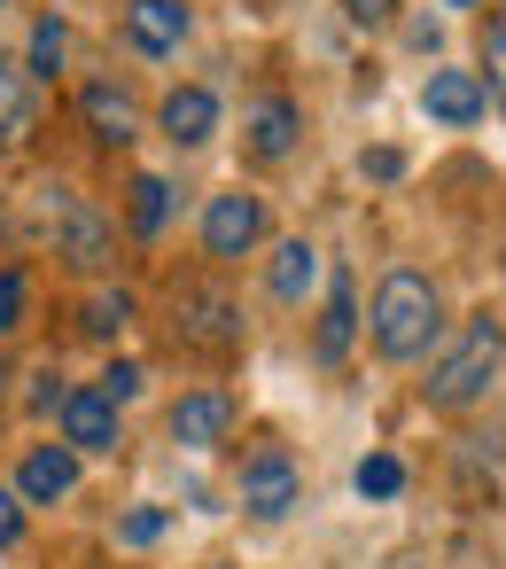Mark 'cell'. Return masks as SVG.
Segmentation results:
<instances>
[{
	"instance_id": "cell-23",
	"label": "cell",
	"mask_w": 506,
	"mask_h": 569,
	"mask_svg": "<svg viewBox=\"0 0 506 569\" xmlns=\"http://www.w3.org/2000/svg\"><path fill=\"white\" fill-rule=\"evenodd\" d=\"M118 538H125V546H156V538H164V507H133V515L118 522Z\"/></svg>"
},
{
	"instance_id": "cell-27",
	"label": "cell",
	"mask_w": 506,
	"mask_h": 569,
	"mask_svg": "<svg viewBox=\"0 0 506 569\" xmlns=\"http://www.w3.org/2000/svg\"><path fill=\"white\" fill-rule=\"evenodd\" d=\"M366 172H374V180H397V172H405V157H397V149H374V157H366Z\"/></svg>"
},
{
	"instance_id": "cell-5",
	"label": "cell",
	"mask_w": 506,
	"mask_h": 569,
	"mask_svg": "<svg viewBox=\"0 0 506 569\" xmlns=\"http://www.w3.org/2000/svg\"><path fill=\"white\" fill-rule=\"evenodd\" d=\"M226 429H234V398H226V390H188V398L172 406V437H180L188 452L226 445Z\"/></svg>"
},
{
	"instance_id": "cell-8",
	"label": "cell",
	"mask_w": 506,
	"mask_h": 569,
	"mask_svg": "<svg viewBox=\"0 0 506 569\" xmlns=\"http://www.w3.org/2000/svg\"><path fill=\"white\" fill-rule=\"evenodd\" d=\"M421 110H428L436 126H475V118H483V79H475V71H428Z\"/></svg>"
},
{
	"instance_id": "cell-6",
	"label": "cell",
	"mask_w": 506,
	"mask_h": 569,
	"mask_svg": "<svg viewBox=\"0 0 506 569\" xmlns=\"http://www.w3.org/2000/svg\"><path fill=\"white\" fill-rule=\"evenodd\" d=\"M242 507L265 515V522H281V515L296 507V468H289V452H257V460L242 468Z\"/></svg>"
},
{
	"instance_id": "cell-11",
	"label": "cell",
	"mask_w": 506,
	"mask_h": 569,
	"mask_svg": "<svg viewBox=\"0 0 506 569\" xmlns=\"http://www.w3.org/2000/svg\"><path fill=\"white\" fill-rule=\"evenodd\" d=\"M164 133H172L180 149L211 141V133H219V94H211V87H180V94L164 102Z\"/></svg>"
},
{
	"instance_id": "cell-9",
	"label": "cell",
	"mask_w": 506,
	"mask_h": 569,
	"mask_svg": "<svg viewBox=\"0 0 506 569\" xmlns=\"http://www.w3.org/2000/svg\"><path fill=\"white\" fill-rule=\"evenodd\" d=\"M125 40L141 56H172L188 40V9H180V0H133V9H125Z\"/></svg>"
},
{
	"instance_id": "cell-17",
	"label": "cell",
	"mask_w": 506,
	"mask_h": 569,
	"mask_svg": "<svg viewBox=\"0 0 506 569\" xmlns=\"http://www.w3.org/2000/svg\"><path fill=\"white\" fill-rule=\"evenodd\" d=\"M312 281H320V250H312V242H281V250H273V297H281V305H304Z\"/></svg>"
},
{
	"instance_id": "cell-20",
	"label": "cell",
	"mask_w": 506,
	"mask_h": 569,
	"mask_svg": "<svg viewBox=\"0 0 506 569\" xmlns=\"http://www.w3.org/2000/svg\"><path fill=\"white\" fill-rule=\"evenodd\" d=\"M125 320H133V297H125V289H102V297H87V320H79V328H87V336H118Z\"/></svg>"
},
{
	"instance_id": "cell-18",
	"label": "cell",
	"mask_w": 506,
	"mask_h": 569,
	"mask_svg": "<svg viewBox=\"0 0 506 569\" xmlns=\"http://www.w3.org/2000/svg\"><path fill=\"white\" fill-rule=\"evenodd\" d=\"M164 219H172V188L156 172H141L133 180V234H164Z\"/></svg>"
},
{
	"instance_id": "cell-30",
	"label": "cell",
	"mask_w": 506,
	"mask_h": 569,
	"mask_svg": "<svg viewBox=\"0 0 506 569\" xmlns=\"http://www.w3.org/2000/svg\"><path fill=\"white\" fill-rule=\"evenodd\" d=\"M0 9H9V0H0Z\"/></svg>"
},
{
	"instance_id": "cell-4",
	"label": "cell",
	"mask_w": 506,
	"mask_h": 569,
	"mask_svg": "<svg viewBox=\"0 0 506 569\" xmlns=\"http://www.w3.org/2000/svg\"><path fill=\"white\" fill-rule=\"evenodd\" d=\"M257 234H265V203L257 196H211V211H203V250L211 258H242Z\"/></svg>"
},
{
	"instance_id": "cell-21",
	"label": "cell",
	"mask_w": 506,
	"mask_h": 569,
	"mask_svg": "<svg viewBox=\"0 0 506 569\" xmlns=\"http://www.w3.org/2000/svg\"><path fill=\"white\" fill-rule=\"evenodd\" d=\"M55 71H63V24L40 17L32 24V79H55Z\"/></svg>"
},
{
	"instance_id": "cell-29",
	"label": "cell",
	"mask_w": 506,
	"mask_h": 569,
	"mask_svg": "<svg viewBox=\"0 0 506 569\" xmlns=\"http://www.w3.org/2000/svg\"><path fill=\"white\" fill-rule=\"evenodd\" d=\"M444 9H475V0H444Z\"/></svg>"
},
{
	"instance_id": "cell-25",
	"label": "cell",
	"mask_w": 506,
	"mask_h": 569,
	"mask_svg": "<svg viewBox=\"0 0 506 569\" xmlns=\"http://www.w3.org/2000/svg\"><path fill=\"white\" fill-rule=\"evenodd\" d=\"M94 390H102V398H110V406H125V398H133V390H141V367H133V359H118V367H110V375H102V382H94Z\"/></svg>"
},
{
	"instance_id": "cell-2",
	"label": "cell",
	"mask_w": 506,
	"mask_h": 569,
	"mask_svg": "<svg viewBox=\"0 0 506 569\" xmlns=\"http://www.w3.org/2000/svg\"><path fill=\"white\" fill-rule=\"evenodd\" d=\"M498 351H506V336H498V320L483 312V320H467V336L436 359V375H428V406H467V398H483V382L498 375Z\"/></svg>"
},
{
	"instance_id": "cell-10",
	"label": "cell",
	"mask_w": 506,
	"mask_h": 569,
	"mask_svg": "<svg viewBox=\"0 0 506 569\" xmlns=\"http://www.w3.org/2000/svg\"><path fill=\"white\" fill-rule=\"evenodd\" d=\"M242 141H250V157H289L296 149V110L281 102V94H265V102H250V118H242Z\"/></svg>"
},
{
	"instance_id": "cell-24",
	"label": "cell",
	"mask_w": 506,
	"mask_h": 569,
	"mask_svg": "<svg viewBox=\"0 0 506 569\" xmlns=\"http://www.w3.org/2000/svg\"><path fill=\"white\" fill-rule=\"evenodd\" d=\"M24 328V273H0V336Z\"/></svg>"
},
{
	"instance_id": "cell-16",
	"label": "cell",
	"mask_w": 506,
	"mask_h": 569,
	"mask_svg": "<svg viewBox=\"0 0 506 569\" xmlns=\"http://www.w3.org/2000/svg\"><path fill=\"white\" fill-rule=\"evenodd\" d=\"M351 336H358V297H351V273H335V289H327V312H320V359L335 367L343 351H351Z\"/></svg>"
},
{
	"instance_id": "cell-22",
	"label": "cell",
	"mask_w": 506,
	"mask_h": 569,
	"mask_svg": "<svg viewBox=\"0 0 506 569\" xmlns=\"http://www.w3.org/2000/svg\"><path fill=\"white\" fill-rule=\"evenodd\" d=\"M483 63H490V94L506 102V0H498V17H490V32H483Z\"/></svg>"
},
{
	"instance_id": "cell-14",
	"label": "cell",
	"mask_w": 506,
	"mask_h": 569,
	"mask_svg": "<svg viewBox=\"0 0 506 569\" xmlns=\"http://www.w3.org/2000/svg\"><path fill=\"white\" fill-rule=\"evenodd\" d=\"M71 483H79V452H71V445H40V452L24 460V499L55 507V499H63Z\"/></svg>"
},
{
	"instance_id": "cell-28",
	"label": "cell",
	"mask_w": 506,
	"mask_h": 569,
	"mask_svg": "<svg viewBox=\"0 0 506 569\" xmlns=\"http://www.w3.org/2000/svg\"><path fill=\"white\" fill-rule=\"evenodd\" d=\"M17 530H24V507H17V499H9V491H0V546H9V538H17Z\"/></svg>"
},
{
	"instance_id": "cell-7",
	"label": "cell",
	"mask_w": 506,
	"mask_h": 569,
	"mask_svg": "<svg viewBox=\"0 0 506 569\" xmlns=\"http://www.w3.org/2000/svg\"><path fill=\"white\" fill-rule=\"evenodd\" d=\"M63 437H71V452H118V406L102 390H71L63 398Z\"/></svg>"
},
{
	"instance_id": "cell-13",
	"label": "cell",
	"mask_w": 506,
	"mask_h": 569,
	"mask_svg": "<svg viewBox=\"0 0 506 569\" xmlns=\"http://www.w3.org/2000/svg\"><path fill=\"white\" fill-rule=\"evenodd\" d=\"M79 110H87V126H94V141H110V149H125L133 133H141V110L118 94V87H87L79 94Z\"/></svg>"
},
{
	"instance_id": "cell-1",
	"label": "cell",
	"mask_w": 506,
	"mask_h": 569,
	"mask_svg": "<svg viewBox=\"0 0 506 569\" xmlns=\"http://www.w3.org/2000/svg\"><path fill=\"white\" fill-rule=\"evenodd\" d=\"M428 336H436V289H428V273L397 266L374 297V351L382 359H421Z\"/></svg>"
},
{
	"instance_id": "cell-26",
	"label": "cell",
	"mask_w": 506,
	"mask_h": 569,
	"mask_svg": "<svg viewBox=\"0 0 506 569\" xmlns=\"http://www.w3.org/2000/svg\"><path fill=\"white\" fill-rule=\"evenodd\" d=\"M351 17H358V24H389V17H397V0H351Z\"/></svg>"
},
{
	"instance_id": "cell-19",
	"label": "cell",
	"mask_w": 506,
	"mask_h": 569,
	"mask_svg": "<svg viewBox=\"0 0 506 569\" xmlns=\"http://www.w3.org/2000/svg\"><path fill=\"white\" fill-rule=\"evenodd\" d=\"M358 491H366V499H397V491H405V460H397V452H366V460H358Z\"/></svg>"
},
{
	"instance_id": "cell-3",
	"label": "cell",
	"mask_w": 506,
	"mask_h": 569,
	"mask_svg": "<svg viewBox=\"0 0 506 569\" xmlns=\"http://www.w3.org/2000/svg\"><path fill=\"white\" fill-rule=\"evenodd\" d=\"M180 343H195V351H234L242 343V312L219 297V289H180Z\"/></svg>"
},
{
	"instance_id": "cell-12",
	"label": "cell",
	"mask_w": 506,
	"mask_h": 569,
	"mask_svg": "<svg viewBox=\"0 0 506 569\" xmlns=\"http://www.w3.org/2000/svg\"><path fill=\"white\" fill-rule=\"evenodd\" d=\"M63 258H71L79 273L110 266V219H102V211H87V203H63Z\"/></svg>"
},
{
	"instance_id": "cell-15",
	"label": "cell",
	"mask_w": 506,
	"mask_h": 569,
	"mask_svg": "<svg viewBox=\"0 0 506 569\" xmlns=\"http://www.w3.org/2000/svg\"><path fill=\"white\" fill-rule=\"evenodd\" d=\"M40 126V94H32V71L0 63V141H32Z\"/></svg>"
}]
</instances>
